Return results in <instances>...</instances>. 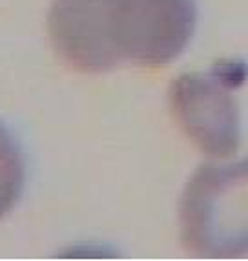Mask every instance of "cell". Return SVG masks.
<instances>
[{
	"instance_id": "1",
	"label": "cell",
	"mask_w": 248,
	"mask_h": 261,
	"mask_svg": "<svg viewBox=\"0 0 248 261\" xmlns=\"http://www.w3.org/2000/svg\"><path fill=\"white\" fill-rule=\"evenodd\" d=\"M196 26V0H53L48 15L55 51L84 73H104L121 62L170 64Z\"/></svg>"
},
{
	"instance_id": "2",
	"label": "cell",
	"mask_w": 248,
	"mask_h": 261,
	"mask_svg": "<svg viewBox=\"0 0 248 261\" xmlns=\"http://www.w3.org/2000/svg\"><path fill=\"white\" fill-rule=\"evenodd\" d=\"M179 234L197 257L248 254V155L228 165H203L179 203Z\"/></svg>"
},
{
	"instance_id": "3",
	"label": "cell",
	"mask_w": 248,
	"mask_h": 261,
	"mask_svg": "<svg viewBox=\"0 0 248 261\" xmlns=\"http://www.w3.org/2000/svg\"><path fill=\"white\" fill-rule=\"evenodd\" d=\"M248 70L239 61H223L208 71H190L175 79L168 92L170 112L201 152L213 159L234 155L241 144V117L235 90Z\"/></svg>"
},
{
	"instance_id": "4",
	"label": "cell",
	"mask_w": 248,
	"mask_h": 261,
	"mask_svg": "<svg viewBox=\"0 0 248 261\" xmlns=\"http://www.w3.org/2000/svg\"><path fill=\"white\" fill-rule=\"evenodd\" d=\"M26 163L15 135L0 122V219L8 216L24 188Z\"/></svg>"
}]
</instances>
